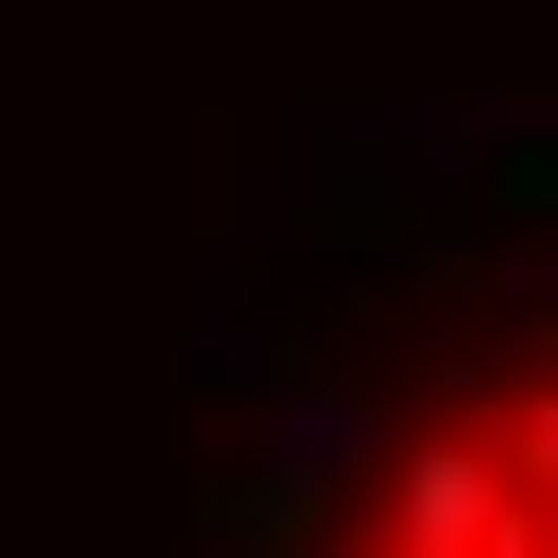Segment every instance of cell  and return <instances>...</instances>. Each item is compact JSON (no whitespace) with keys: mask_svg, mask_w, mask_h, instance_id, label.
I'll return each instance as SVG.
<instances>
[{"mask_svg":"<svg viewBox=\"0 0 558 558\" xmlns=\"http://www.w3.org/2000/svg\"><path fill=\"white\" fill-rule=\"evenodd\" d=\"M308 558H558V308H501L308 482Z\"/></svg>","mask_w":558,"mask_h":558,"instance_id":"cell-1","label":"cell"}]
</instances>
